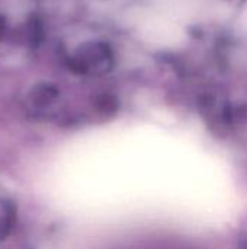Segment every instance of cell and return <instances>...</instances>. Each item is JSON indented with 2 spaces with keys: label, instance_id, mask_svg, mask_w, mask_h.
Here are the masks:
<instances>
[{
  "label": "cell",
  "instance_id": "6da1fadb",
  "mask_svg": "<svg viewBox=\"0 0 247 249\" xmlns=\"http://www.w3.org/2000/svg\"><path fill=\"white\" fill-rule=\"evenodd\" d=\"M76 63L74 67L79 69L82 73H90V74H99L108 70L109 67V51L102 44H90L89 47L82 48L77 55L74 57Z\"/></svg>",
  "mask_w": 247,
  "mask_h": 249
},
{
  "label": "cell",
  "instance_id": "7a4b0ae2",
  "mask_svg": "<svg viewBox=\"0 0 247 249\" xmlns=\"http://www.w3.org/2000/svg\"><path fill=\"white\" fill-rule=\"evenodd\" d=\"M16 223V204L12 196L0 185V244L12 233Z\"/></svg>",
  "mask_w": 247,
  "mask_h": 249
},
{
  "label": "cell",
  "instance_id": "3957f363",
  "mask_svg": "<svg viewBox=\"0 0 247 249\" xmlns=\"http://www.w3.org/2000/svg\"><path fill=\"white\" fill-rule=\"evenodd\" d=\"M58 92L51 86H39L29 96V107L36 115H48L55 107Z\"/></svg>",
  "mask_w": 247,
  "mask_h": 249
}]
</instances>
